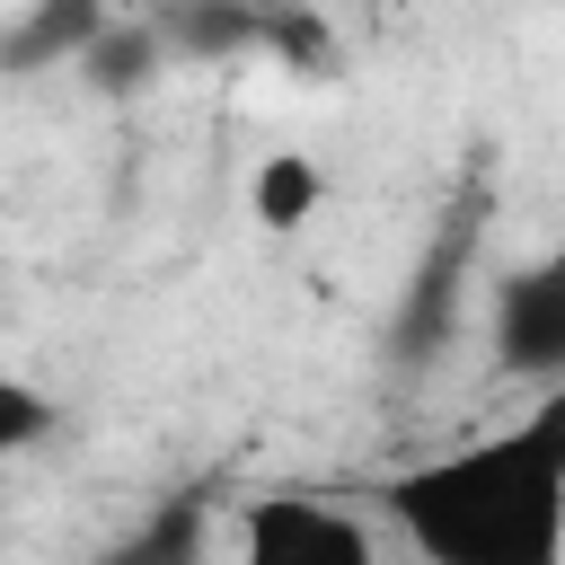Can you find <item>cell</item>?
Instances as JSON below:
<instances>
[{"label":"cell","mask_w":565,"mask_h":565,"mask_svg":"<svg viewBox=\"0 0 565 565\" xmlns=\"http://www.w3.org/2000/svg\"><path fill=\"white\" fill-rule=\"evenodd\" d=\"M380 503L433 565H547L565 547V380L512 433L424 459Z\"/></svg>","instance_id":"obj_1"},{"label":"cell","mask_w":565,"mask_h":565,"mask_svg":"<svg viewBox=\"0 0 565 565\" xmlns=\"http://www.w3.org/2000/svg\"><path fill=\"white\" fill-rule=\"evenodd\" d=\"M238 547L256 565H371V530L318 494H256L247 521H238Z\"/></svg>","instance_id":"obj_2"},{"label":"cell","mask_w":565,"mask_h":565,"mask_svg":"<svg viewBox=\"0 0 565 565\" xmlns=\"http://www.w3.org/2000/svg\"><path fill=\"white\" fill-rule=\"evenodd\" d=\"M494 362L512 380H565V256L521 265L494 291Z\"/></svg>","instance_id":"obj_3"},{"label":"cell","mask_w":565,"mask_h":565,"mask_svg":"<svg viewBox=\"0 0 565 565\" xmlns=\"http://www.w3.org/2000/svg\"><path fill=\"white\" fill-rule=\"evenodd\" d=\"M318 203H327V177H318L300 150H274V159L247 177V212H256L265 230H309Z\"/></svg>","instance_id":"obj_4"},{"label":"cell","mask_w":565,"mask_h":565,"mask_svg":"<svg viewBox=\"0 0 565 565\" xmlns=\"http://www.w3.org/2000/svg\"><path fill=\"white\" fill-rule=\"evenodd\" d=\"M53 433V397H35L26 380H0V450H35Z\"/></svg>","instance_id":"obj_5"},{"label":"cell","mask_w":565,"mask_h":565,"mask_svg":"<svg viewBox=\"0 0 565 565\" xmlns=\"http://www.w3.org/2000/svg\"><path fill=\"white\" fill-rule=\"evenodd\" d=\"M380 9H388V0H380Z\"/></svg>","instance_id":"obj_6"}]
</instances>
